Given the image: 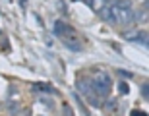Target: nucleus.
<instances>
[{
  "instance_id": "f257e3e1",
  "label": "nucleus",
  "mask_w": 149,
  "mask_h": 116,
  "mask_svg": "<svg viewBox=\"0 0 149 116\" xmlns=\"http://www.w3.org/2000/svg\"><path fill=\"white\" fill-rule=\"evenodd\" d=\"M99 14L103 19H107L109 23H116V25H126V23H132V19H134L130 2H126V0L105 6Z\"/></svg>"
},
{
  "instance_id": "f03ea898",
  "label": "nucleus",
  "mask_w": 149,
  "mask_h": 116,
  "mask_svg": "<svg viewBox=\"0 0 149 116\" xmlns=\"http://www.w3.org/2000/svg\"><path fill=\"white\" fill-rule=\"evenodd\" d=\"M89 87L93 89V93H91L89 101H91L93 105H99L101 99L111 93V87H112L111 76H109V74H105V72H97V76L89 81Z\"/></svg>"
},
{
  "instance_id": "7ed1b4c3",
  "label": "nucleus",
  "mask_w": 149,
  "mask_h": 116,
  "mask_svg": "<svg viewBox=\"0 0 149 116\" xmlns=\"http://www.w3.org/2000/svg\"><path fill=\"white\" fill-rule=\"evenodd\" d=\"M54 35L60 39L70 50H76V52H77V50H81V43H79V39H77L76 29H74L72 25L64 23L62 19H56V22H54Z\"/></svg>"
},
{
  "instance_id": "20e7f679",
  "label": "nucleus",
  "mask_w": 149,
  "mask_h": 116,
  "mask_svg": "<svg viewBox=\"0 0 149 116\" xmlns=\"http://www.w3.org/2000/svg\"><path fill=\"white\" fill-rule=\"evenodd\" d=\"M126 39H130V41H139L141 44H147V33L145 31H138V33H126Z\"/></svg>"
},
{
  "instance_id": "39448f33",
  "label": "nucleus",
  "mask_w": 149,
  "mask_h": 116,
  "mask_svg": "<svg viewBox=\"0 0 149 116\" xmlns=\"http://www.w3.org/2000/svg\"><path fill=\"white\" fill-rule=\"evenodd\" d=\"M33 91H41V93H54V87L49 83H35Z\"/></svg>"
},
{
  "instance_id": "423d86ee",
  "label": "nucleus",
  "mask_w": 149,
  "mask_h": 116,
  "mask_svg": "<svg viewBox=\"0 0 149 116\" xmlns=\"http://www.w3.org/2000/svg\"><path fill=\"white\" fill-rule=\"evenodd\" d=\"M87 4L91 6L95 12H101V10L107 6V0H87Z\"/></svg>"
},
{
  "instance_id": "0eeeda50",
  "label": "nucleus",
  "mask_w": 149,
  "mask_h": 116,
  "mask_svg": "<svg viewBox=\"0 0 149 116\" xmlns=\"http://www.w3.org/2000/svg\"><path fill=\"white\" fill-rule=\"evenodd\" d=\"M120 93H128V85L126 83H120Z\"/></svg>"
},
{
  "instance_id": "6e6552de",
  "label": "nucleus",
  "mask_w": 149,
  "mask_h": 116,
  "mask_svg": "<svg viewBox=\"0 0 149 116\" xmlns=\"http://www.w3.org/2000/svg\"><path fill=\"white\" fill-rule=\"evenodd\" d=\"M132 116H147V114H145V112H139V110H134Z\"/></svg>"
},
{
  "instance_id": "1a4fd4ad",
  "label": "nucleus",
  "mask_w": 149,
  "mask_h": 116,
  "mask_svg": "<svg viewBox=\"0 0 149 116\" xmlns=\"http://www.w3.org/2000/svg\"><path fill=\"white\" fill-rule=\"evenodd\" d=\"M141 95H143L145 99H147V83H145V85H143V89H141Z\"/></svg>"
},
{
  "instance_id": "9d476101",
  "label": "nucleus",
  "mask_w": 149,
  "mask_h": 116,
  "mask_svg": "<svg viewBox=\"0 0 149 116\" xmlns=\"http://www.w3.org/2000/svg\"><path fill=\"white\" fill-rule=\"evenodd\" d=\"M118 74H120L122 77H130V76H132V74H130V72H118Z\"/></svg>"
}]
</instances>
